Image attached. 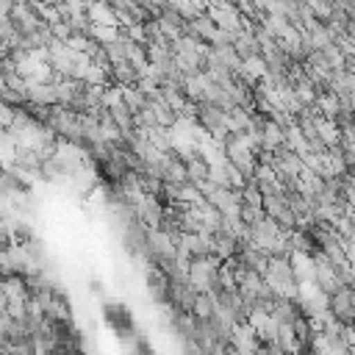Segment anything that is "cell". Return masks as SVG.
<instances>
[{
	"label": "cell",
	"instance_id": "1",
	"mask_svg": "<svg viewBox=\"0 0 355 355\" xmlns=\"http://www.w3.org/2000/svg\"><path fill=\"white\" fill-rule=\"evenodd\" d=\"M161 178L164 183H189V169H186V158L178 153V147L164 153L161 161Z\"/></svg>",
	"mask_w": 355,
	"mask_h": 355
},
{
	"label": "cell",
	"instance_id": "2",
	"mask_svg": "<svg viewBox=\"0 0 355 355\" xmlns=\"http://www.w3.org/2000/svg\"><path fill=\"white\" fill-rule=\"evenodd\" d=\"M136 211H139V219H141L150 230H158V227H161V219H164V214H166V202H164L161 197H155V194H144V197L139 200Z\"/></svg>",
	"mask_w": 355,
	"mask_h": 355
},
{
	"label": "cell",
	"instance_id": "3",
	"mask_svg": "<svg viewBox=\"0 0 355 355\" xmlns=\"http://www.w3.org/2000/svg\"><path fill=\"white\" fill-rule=\"evenodd\" d=\"M139 78H141V69H139L133 61H119V64H114L111 72H108V83L122 86V89H125V86H136Z\"/></svg>",
	"mask_w": 355,
	"mask_h": 355
},
{
	"label": "cell",
	"instance_id": "4",
	"mask_svg": "<svg viewBox=\"0 0 355 355\" xmlns=\"http://www.w3.org/2000/svg\"><path fill=\"white\" fill-rule=\"evenodd\" d=\"M236 53L241 55V61L247 64L250 58H258L261 55V44H258V39H255V33L250 31V28H244L239 36H236Z\"/></svg>",
	"mask_w": 355,
	"mask_h": 355
},
{
	"label": "cell",
	"instance_id": "5",
	"mask_svg": "<svg viewBox=\"0 0 355 355\" xmlns=\"http://www.w3.org/2000/svg\"><path fill=\"white\" fill-rule=\"evenodd\" d=\"M122 103H125L133 114H139L150 100H147L144 92H139V86H125V89H122Z\"/></svg>",
	"mask_w": 355,
	"mask_h": 355
}]
</instances>
